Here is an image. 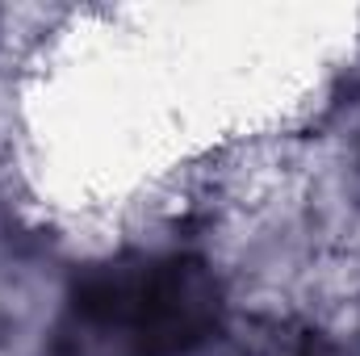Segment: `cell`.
<instances>
[{
    "mask_svg": "<svg viewBox=\"0 0 360 356\" xmlns=\"http://www.w3.org/2000/svg\"><path fill=\"white\" fill-rule=\"evenodd\" d=\"M218 323L222 293L205 260L117 256L72 281L42 356H197Z\"/></svg>",
    "mask_w": 360,
    "mask_h": 356,
    "instance_id": "cell-1",
    "label": "cell"
}]
</instances>
